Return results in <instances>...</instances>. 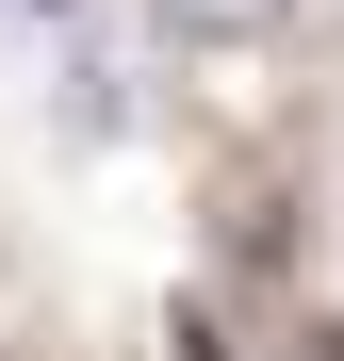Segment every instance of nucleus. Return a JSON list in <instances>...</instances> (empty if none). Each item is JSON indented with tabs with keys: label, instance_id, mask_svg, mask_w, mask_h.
<instances>
[{
	"label": "nucleus",
	"instance_id": "obj_1",
	"mask_svg": "<svg viewBox=\"0 0 344 361\" xmlns=\"http://www.w3.org/2000/svg\"><path fill=\"white\" fill-rule=\"evenodd\" d=\"M148 17L181 33V49H262L279 17H295V0H148Z\"/></svg>",
	"mask_w": 344,
	"mask_h": 361
},
{
	"label": "nucleus",
	"instance_id": "obj_2",
	"mask_svg": "<svg viewBox=\"0 0 344 361\" xmlns=\"http://www.w3.org/2000/svg\"><path fill=\"white\" fill-rule=\"evenodd\" d=\"M164 361H229V345H213V329H197V312H181V345H164Z\"/></svg>",
	"mask_w": 344,
	"mask_h": 361
},
{
	"label": "nucleus",
	"instance_id": "obj_3",
	"mask_svg": "<svg viewBox=\"0 0 344 361\" xmlns=\"http://www.w3.org/2000/svg\"><path fill=\"white\" fill-rule=\"evenodd\" d=\"M33 17H66V0H33Z\"/></svg>",
	"mask_w": 344,
	"mask_h": 361
}]
</instances>
